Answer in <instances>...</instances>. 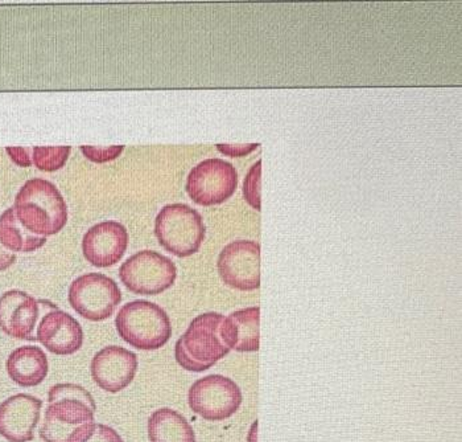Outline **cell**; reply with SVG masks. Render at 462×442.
Listing matches in <instances>:
<instances>
[{
  "mask_svg": "<svg viewBox=\"0 0 462 442\" xmlns=\"http://www.w3.org/2000/svg\"><path fill=\"white\" fill-rule=\"evenodd\" d=\"M16 218L31 233L42 238L57 235L68 222V205L59 188L45 179H31L15 198Z\"/></svg>",
  "mask_w": 462,
  "mask_h": 442,
  "instance_id": "obj_1",
  "label": "cell"
},
{
  "mask_svg": "<svg viewBox=\"0 0 462 442\" xmlns=\"http://www.w3.org/2000/svg\"><path fill=\"white\" fill-rule=\"evenodd\" d=\"M119 278L134 295L158 296L175 284L178 268L155 250H141L122 264Z\"/></svg>",
  "mask_w": 462,
  "mask_h": 442,
  "instance_id": "obj_6",
  "label": "cell"
},
{
  "mask_svg": "<svg viewBox=\"0 0 462 442\" xmlns=\"http://www.w3.org/2000/svg\"><path fill=\"white\" fill-rule=\"evenodd\" d=\"M116 326L125 343L138 350L162 349L172 336L170 316L153 302L136 299L116 314Z\"/></svg>",
  "mask_w": 462,
  "mask_h": 442,
  "instance_id": "obj_3",
  "label": "cell"
},
{
  "mask_svg": "<svg viewBox=\"0 0 462 442\" xmlns=\"http://www.w3.org/2000/svg\"><path fill=\"white\" fill-rule=\"evenodd\" d=\"M262 161L256 162L247 173L244 182V196L254 210L261 211Z\"/></svg>",
  "mask_w": 462,
  "mask_h": 442,
  "instance_id": "obj_22",
  "label": "cell"
},
{
  "mask_svg": "<svg viewBox=\"0 0 462 442\" xmlns=\"http://www.w3.org/2000/svg\"><path fill=\"white\" fill-rule=\"evenodd\" d=\"M81 153L94 164H107L124 153L125 146L96 147L81 146Z\"/></svg>",
  "mask_w": 462,
  "mask_h": 442,
  "instance_id": "obj_23",
  "label": "cell"
},
{
  "mask_svg": "<svg viewBox=\"0 0 462 442\" xmlns=\"http://www.w3.org/2000/svg\"><path fill=\"white\" fill-rule=\"evenodd\" d=\"M93 409L79 399H60L45 410L40 437L44 442H88L96 430Z\"/></svg>",
  "mask_w": 462,
  "mask_h": 442,
  "instance_id": "obj_5",
  "label": "cell"
},
{
  "mask_svg": "<svg viewBox=\"0 0 462 442\" xmlns=\"http://www.w3.org/2000/svg\"><path fill=\"white\" fill-rule=\"evenodd\" d=\"M91 378L97 386L118 393L130 386L138 372V355L121 346H107L94 355Z\"/></svg>",
  "mask_w": 462,
  "mask_h": 442,
  "instance_id": "obj_11",
  "label": "cell"
},
{
  "mask_svg": "<svg viewBox=\"0 0 462 442\" xmlns=\"http://www.w3.org/2000/svg\"><path fill=\"white\" fill-rule=\"evenodd\" d=\"M16 261V256L11 253L10 250L5 249L2 244H0V272L7 270L8 268L13 267L14 262Z\"/></svg>",
  "mask_w": 462,
  "mask_h": 442,
  "instance_id": "obj_27",
  "label": "cell"
},
{
  "mask_svg": "<svg viewBox=\"0 0 462 442\" xmlns=\"http://www.w3.org/2000/svg\"><path fill=\"white\" fill-rule=\"evenodd\" d=\"M151 442H196L193 428L184 416L170 408L155 410L148 420Z\"/></svg>",
  "mask_w": 462,
  "mask_h": 442,
  "instance_id": "obj_18",
  "label": "cell"
},
{
  "mask_svg": "<svg viewBox=\"0 0 462 442\" xmlns=\"http://www.w3.org/2000/svg\"><path fill=\"white\" fill-rule=\"evenodd\" d=\"M0 244L10 252L31 253L47 244V238L33 235L25 230L14 207L8 208L0 216Z\"/></svg>",
  "mask_w": 462,
  "mask_h": 442,
  "instance_id": "obj_19",
  "label": "cell"
},
{
  "mask_svg": "<svg viewBox=\"0 0 462 442\" xmlns=\"http://www.w3.org/2000/svg\"><path fill=\"white\" fill-rule=\"evenodd\" d=\"M258 144L250 145H217V150L225 155L231 156V158H241V156L249 155L255 148H258Z\"/></svg>",
  "mask_w": 462,
  "mask_h": 442,
  "instance_id": "obj_25",
  "label": "cell"
},
{
  "mask_svg": "<svg viewBox=\"0 0 462 442\" xmlns=\"http://www.w3.org/2000/svg\"><path fill=\"white\" fill-rule=\"evenodd\" d=\"M88 442H124L116 429L104 424H96V430Z\"/></svg>",
  "mask_w": 462,
  "mask_h": 442,
  "instance_id": "obj_24",
  "label": "cell"
},
{
  "mask_svg": "<svg viewBox=\"0 0 462 442\" xmlns=\"http://www.w3.org/2000/svg\"><path fill=\"white\" fill-rule=\"evenodd\" d=\"M67 398L87 401L93 409H97L93 396L79 384H56V386L51 388L50 393H48V403H53V401L60 400V399Z\"/></svg>",
  "mask_w": 462,
  "mask_h": 442,
  "instance_id": "obj_21",
  "label": "cell"
},
{
  "mask_svg": "<svg viewBox=\"0 0 462 442\" xmlns=\"http://www.w3.org/2000/svg\"><path fill=\"white\" fill-rule=\"evenodd\" d=\"M42 400L28 393L11 396L0 404V436L8 442H31L42 415Z\"/></svg>",
  "mask_w": 462,
  "mask_h": 442,
  "instance_id": "obj_13",
  "label": "cell"
},
{
  "mask_svg": "<svg viewBox=\"0 0 462 442\" xmlns=\"http://www.w3.org/2000/svg\"><path fill=\"white\" fill-rule=\"evenodd\" d=\"M10 158L13 159L14 164L18 165L20 167H31L32 159H31V148L24 147H7L5 148Z\"/></svg>",
  "mask_w": 462,
  "mask_h": 442,
  "instance_id": "obj_26",
  "label": "cell"
},
{
  "mask_svg": "<svg viewBox=\"0 0 462 442\" xmlns=\"http://www.w3.org/2000/svg\"><path fill=\"white\" fill-rule=\"evenodd\" d=\"M68 301L74 312L91 322L106 321L122 302L118 284L102 273H88L70 284Z\"/></svg>",
  "mask_w": 462,
  "mask_h": 442,
  "instance_id": "obj_7",
  "label": "cell"
},
{
  "mask_svg": "<svg viewBox=\"0 0 462 442\" xmlns=\"http://www.w3.org/2000/svg\"><path fill=\"white\" fill-rule=\"evenodd\" d=\"M219 276L227 287L251 292L261 287V245L251 240H238L219 253Z\"/></svg>",
  "mask_w": 462,
  "mask_h": 442,
  "instance_id": "obj_10",
  "label": "cell"
},
{
  "mask_svg": "<svg viewBox=\"0 0 462 442\" xmlns=\"http://www.w3.org/2000/svg\"><path fill=\"white\" fill-rule=\"evenodd\" d=\"M40 316L39 302L22 290L0 296V330L11 338L36 341L33 333Z\"/></svg>",
  "mask_w": 462,
  "mask_h": 442,
  "instance_id": "obj_14",
  "label": "cell"
},
{
  "mask_svg": "<svg viewBox=\"0 0 462 442\" xmlns=\"http://www.w3.org/2000/svg\"><path fill=\"white\" fill-rule=\"evenodd\" d=\"M36 341L54 355L67 356L81 350L84 332L79 322L70 314L53 309L40 321Z\"/></svg>",
  "mask_w": 462,
  "mask_h": 442,
  "instance_id": "obj_15",
  "label": "cell"
},
{
  "mask_svg": "<svg viewBox=\"0 0 462 442\" xmlns=\"http://www.w3.org/2000/svg\"><path fill=\"white\" fill-rule=\"evenodd\" d=\"M8 376L20 387H36L50 372V362L44 351L36 346H23L14 350L5 363Z\"/></svg>",
  "mask_w": 462,
  "mask_h": 442,
  "instance_id": "obj_16",
  "label": "cell"
},
{
  "mask_svg": "<svg viewBox=\"0 0 462 442\" xmlns=\"http://www.w3.org/2000/svg\"><path fill=\"white\" fill-rule=\"evenodd\" d=\"M259 307H247L225 316L222 334L230 350L253 353L259 350Z\"/></svg>",
  "mask_w": 462,
  "mask_h": 442,
  "instance_id": "obj_17",
  "label": "cell"
},
{
  "mask_svg": "<svg viewBox=\"0 0 462 442\" xmlns=\"http://www.w3.org/2000/svg\"><path fill=\"white\" fill-rule=\"evenodd\" d=\"M224 321L218 313H205L193 319L175 347V358L182 369L202 372L230 353L222 334Z\"/></svg>",
  "mask_w": 462,
  "mask_h": 442,
  "instance_id": "obj_2",
  "label": "cell"
},
{
  "mask_svg": "<svg viewBox=\"0 0 462 442\" xmlns=\"http://www.w3.org/2000/svg\"><path fill=\"white\" fill-rule=\"evenodd\" d=\"M70 146L33 147L32 164L44 173L61 170L67 165L70 155Z\"/></svg>",
  "mask_w": 462,
  "mask_h": 442,
  "instance_id": "obj_20",
  "label": "cell"
},
{
  "mask_svg": "<svg viewBox=\"0 0 462 442\" xmlns=\"http://www.w3.org/2000/svg\"><path fill=\"white\" fill-rule=\"evenodd\" d=\"M204 219L189 205L176 203L162 208L155 221L159 244L176 258L195 255L205 240Z\"/></svg>",
  "mask_w": 462,
  "mask_h": 442,
  "instance_id": "obj_4",
  "label": "cell"
},
{
  "mask_svg": "<svg viewBox=\"0 0 462 442\" xmlns=\"http://www.w3.org/2000/svg\"><path fill=\"white\" fill-rule=\"evenodd\" d=\"M190 409L208 421L231 418L242 404V392L231 379L209 375L199 379L188 395Z\"/></svg>",
  "mask_w": 462,
  "mask_h": 442,
  "instance_id": "obj_9",
  "label": "cell"
},
{
  "mask_svg": "<svg viewBox=\"0 0 462 442\" xmlns=\"http://www.w3.org/2000/svg\"><path fill=\"white\" fill-rule=\"evenodd\" d=\"M238 187L236 167L224 159H205L190 170L187 178L189 198L202 207L225 203Z\"/></svg>",
  "mask_w": 462,
  "mask_h": 442,
  "instance_id": "obj_8",
  "label": "cell"
},
{
  "mask_svg": "<svg viewBox=\"0 0 462 442\" xmlns=\"http://www.w3.org/2000/svg\"><path fill=\"white\" fill-rule=\"evenodd\" d=\"M128 232L124 224L107 221L91 227L82 239V253L93 267L110 268L124 259Z\"/></svg>",
  "mask_w": 462,
  "mask_h": 442,
  "instance_id": "obj_12",
  "label": "cell"
}]
</instances>
